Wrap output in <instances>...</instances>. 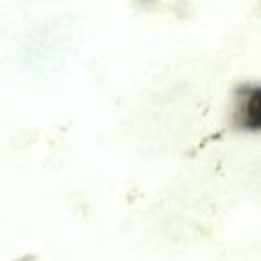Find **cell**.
<instances>
[{
	"label": "cell",
	"instance_id": "cell-1",
	"mask_svg": "<svg viewBox=\"0 0 261 261\" xmlns=\"http://www.w3.org/2000/svg\"><path fill=\"white\" fill-rule=\"evenodd\" d=\"M231 122L242 130H256L259 125V90L243 84L234 91Z\"/></svg>",
	"mask_w": 261,
	"mask_h": 261
}]
</instances>
